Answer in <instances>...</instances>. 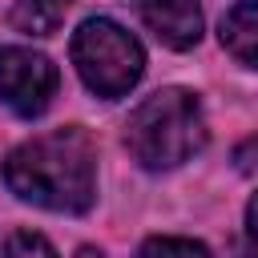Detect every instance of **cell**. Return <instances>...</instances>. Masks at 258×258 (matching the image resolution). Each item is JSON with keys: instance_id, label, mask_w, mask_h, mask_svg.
<instances>
[{"instance_id": "obj_1", "label": "cell", "mask_w": 258, "mask_h": 258, "mask_svg": "<svg viewBox=\"0 0 258 258\" xmlns=\"http://www.w3.org/2000/svg\"><path fill=\"white\" fill-rule=\"evenodd\" d=\"M4 181L20 202L52 214H85L97 198V149L77 125L28 137L4 157Z\"/></svg>"}, {"instance_id": "obj_2", "label": "cell", "mask_w": 258, "mask_h": 258, "mask_svg": "<svg viewBox=\"0 0 258 258\" xmlns=\"http://www.w3.org/2000/svg\"><path fill=\"white\" fill-rule=\"evenodd\" d=\"M125 145L141 169H173L206 145V113L189 89H157L125 125Z\"/></svg>"}, {"instance_id": "obj_3", "label": "cell", "mask_w": 258, "mask_h": 258, "mask_svg": "<svg viewBox=\"0 0 258 258\" xmlns=\"http://www.w3.org/2000/svg\"><path fill=\"white\" fill-rule=\"evenodd\" d=\"M69 52H73V64H77L81 81L97 97H109V101L125 97L141 81V73H145V48H141V40L129 28H121L117 20H109V16L85 20L73 32Z\"/></svg>"}, {"instance_id": "obj_4", "label": "cell", "mask_w": 258, "mask_h": 258, "mask_svg": "<svg viewBox=\"0 0 258 258\" xmlns=\"http://www.w3.org/2000/svg\"><path fill=\"white\" fill-rule=\"evenodd\" d=\"M56 64L24 44L0 48V101L20 117H40L56 93Z\"/></svg>"}, {"instance_id": "obj_5", "label": "cell", "mask_w": 258, "mask_h": 258, "mask_svg": "<svg viewBox=\"0 0 258 258\" xmlns=\"http://www.w3.org/2000/svg\"><path fill=\"white\" fill-rule=\"evenodd\" d=\"M137 12L145 28L165 44V48H194L202 40V8L198 0H137Z\"/></svg>"}, {"instance_id": "obj_6", "label": "cell", "mask_w": 258, "mask_h": 258, "mask_svg": "<svg viewBox=\"0 0 258 258\" xmlns=\"http://www.w3.org/2000/svg\"><path fill=\"white\" fill-rule=\"evenodd\" d=\"M218 36H222V48H226L234 60L258 69V0H238V4L222 16Z\"/></svg>"}, {"instance_id": "obj_7", "label": "cell", "mask_w": 258, "mask_h": 258, "mask_svg": "<svg viewBox=\"0 0 258 258\" xmlns=\"http://www.w3.org/2000/svg\"><path fill=\"white\" fill-rule=\"evenodd\" d=\"M69 8H73V0H16L12 4V24L28 36H52Z\"/></svg>"}, {"instance_id": "obj_8", "label": "cell", "mask_w": 258, "mask_h": 258, "mask_svg": "<svg viewBox=\"0 0 258 258\" xmlns=\"http://www.w3.org/2000/svg\"><path fill=\"white\" fill-rule=\"evenodd\" d=\"M137 258H210V250L194 238H149Z\"/></svg>"}, {"instance_id": "obj_9", "label": "cell", "mask_w": 258, "mask_h": 258, "mask_svg": "<svg viewBox=\"0 0 258 258\" xmlns=\"http://www.w3.org/2000/svg\"><path fill=\"white\" fill-rule=\"evenodd\" d=\"M0 258H56V250L48 246V238H44V234L16 230V234H8V242H4Z\"/></svg>"}, {"instance_id": "obj_10", "label": "cell", "mask_w": 258, "mask_h": 258, "mask_svg": "<svg viewBox=\"0 0 258 258\" xmlns=\"http://www.w3.org/2000/svg\"><path fill=\"white\" fill-rule=\"evenodd\" d=\"M234 165L242 173H258V137H246L238 149H234Z\"/></svg>"}, {"instance_id": "obj_11", "label": "cell", "mask_w": 258, "mask_h": 258, "mask_svg": "<svg viewBox=\"0 0 258 258\" xmlns=\"http://www.w3.org/2000/svg\"><path fill=\"white\" fill-rule=\"evenodd\" d=\"M246 234H250V242L258 246V194H254L250 206H246Z\"/></svg>"}, {"instance_id": "obj_12", "label": "cell", "mask_w": 258, "mask_h": 258, "mask_svg": "<svg viewBox=\"0 0 258 258\" xmlns=\"http://www.w3.org/2000/svg\"><path fill=\"white\" fill-rule=\"evenodd\" d=\"M81 258H101V254H97V250H89V246H85V250H81Z\"/></svg>"}]
</instances>
